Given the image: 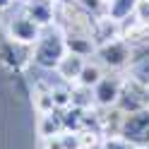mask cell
I'll list each match as a JSON object with an SVG mask.
<instances>
[{
    "mask_svg": "<svg viewBox=\"0 0 149 149\" xmlns=\"http://www.w3.org/2000/svg\"><path fill=\"white\" fill-rule=\"evenodd\" d=\"M65 53H68V48H65L63 31H46L34 43V63L46 70H55Z\"/></svg>",
    "mask_w": 149,
    "mask_h": 149,
    "instance_id": "6da1fadb",
    "label": "cell"
},
{
    "mask_svg": "<svg viewBox=\"0 0 149 149\" xmlns=\"http://www.w3.org/2000/svg\"><path fill=\"white\" fill-rule=\"evenodd\" d=\"M116 106L123 111L125 116L139 113V111H147V108H149V87H144V84H139V82L125 77Z\"/></svg>",
    "mask_w": 149,
    "mask_h": 149,
    "instance_id": "7a4b0ae2",
    "label": "cell"
},
{
    "mask_svg": "<svg viewBox=\"0 0 149 149\" xmlns=\"http://www.w3.org/2000/svg\"><path fill=\"white\" fill-rule=\"evenodd\" d=\"M34 60V48L31 46H24L19 41H12L10 36L0 43V63L10 70H24L26 65Z\"/></svg>",
    "mask_w": 149,
    "mask_h": 149,
    "instance_id": "3957f363",
    "label": "cell"
},
{
    "mask_svg": "<svg viewBox=\"0 0 149 149\" xmlns=\"http://www.w3.org/2000/svg\"><path fill=\"white\" fill-rule=\"evenodd\" d=\"M96 55L101 58V63L111 70L125 68V65L132 63V46H130L125 39H116L111 43H104L96 48Z\"/></svg>",
    "mask_w": 149,
    "mask_h": 149,
    "instance_id": "277c9868",
    "label": "cell"
},
{
    "mask_svg": "<svg viewBox=\"0 0 149 149\" xmlns=\"http://www.w3.org/2000/svg\"><path fill=\"white\" fill-rule=\"evenodd\" d=\"M120 137H125L127 142H132L135 147H149V108L139 111V113L125 116Z\"/></svg>",
    "mask_w": 149,
    "mask_h": 149,
    "instance_id": "5b68a950",
    "label": "cell"
},
{
    "mask_svg": "<svg viewBox=\"0 0 149 149\" xmlns=\"http://www.w3.org/2000/svg\"><path fill=\"white\" fill-rule=\"evenodd\" d=\"M123 82L125 77L120 74H104L101 82L91 89L94 91V104L101 108H111L118 104V96H120V89H123Z\"/></svg>",
    "mask_w": 149,
    "mask_h": 149,
    "instance_id": "8992f818",
    "label": "cell"
},
{
    "mask_svg": "<svg viewBox=\"0 0 149 149\" xmlns=\"http://www.w3.org/2000/svg\"><path fill=\"white\" fill-rule=\"evenodd\" d=\"M7 36H10L12 41L24 43V46H34L36 41H39V36H41V26L22 12V15H17V17H12V19H10Z\"/></svg>",
    "mask_w": 149,
    "mask_h": 149,
    "instance_id": "52a82bcc",
    "label": "cell"
},
{
    "mask_svg": "<svg viewBox=\"0 0 149 149\" xmlns=\"http://www.w3.org/2000/svg\"><path fill=\"white\" fill-rule=\"evenodd\" d=\"M55 0H26L24 3V15L34 19L39 26H48L55 22Z\"/></svg>",
    "mask_w": 149,
    "mask_h": 149,
    "instance_id": "ba28073f",
    "label": "cell"
},
{
    "mask_svg": "<svg viewBox=\"0 0 149 149\" xmlns=\"http://www.w3.org/2000/svg\"><path fill=\"white\" fill-rule=\"evenodd\" d=\"M116 39H120V22L111 19L108 15L96 17L94 26H91V41L96 43V48H99V46H104V43L116 41Z\"/></svg>",
    "mask_w": 149,
    "mask_h": 149,
    "instance_id": "9c48e42d",
    "label": "cell"
},
{
    "mask_svg": "<svg viewBox=\"0 0 149 149\" xmlns=\"http://www.w3.org/2000/svg\"><path fill=\"white\" fill-rule=\"evenodd\" d=\"M123 123H125V113L118 106H111L99 116V132L106 137H120Z\"/></svg>",
    "mask_w": 149,
    "mask_h": 149,
    "instance_id": "30bf717a",
    "label": "cell"
},
{
    "mask_svg": "<svg viewBox=\"0 0 149 149\" xmlns=\"http://www.w3.org/2000/svg\"><path fill=\"white\" fill-rule=\"evenodd\" d=\"M84 63H87V60L82 58V55L65 53V55H63V60L58 63V68H55V72H58L65 82H77L82 68H84Z\"/></svg>",
    "mask_w": 149,
    "mask_h": 149,
    "instance_id": "8fae6325",
    "label": "cell"
},
{
    "mask_svg": "<svg viewBox=\"0 0 149 149\" xmlns=\"http://www.w3.org/2000/svg\"><path fill=\"white\" fill-rule=\"evenodd\" d=\"M65 48L68 53H74V55H87L96 53V43L91 41V36H77V34H65Z\"/></svg>",
    "mask_w": 149,
    "mask_h": 149,
    "instance_id": "7c38bea8",
    "label": "cell"
},
{
    "mask_svg": "<svg viewBox=\"0 0 149 149\" xmlns=\"http://www.w3.org/2000/svg\"><path fill=\"white\" fill-rule=\"evenodd\" d=\"M139 0H108L106 5V15L116 22H125L135 15V7H137Z\"/></svg>",
    "mask_w": 149,
    "mask_h": 149,
    "instance_id": "4fadbf2b",
    "label": "cell"
},
{
    "mask_svg": "<svg viewBox=\"0 0 149 149\" xmlns=\"http://www.w3.org/2000/svg\"><path fill=\"white\" fill-rule=\"evenodd\" d=\"M101 77H104V70H101L99 65H94V63H84V68H82V72H79L77 84H79V87L94 89L99 82H101Z\"/></svg>",
    "mask_w": 149,
    "mask_h": 149,
    "instance_id": "5bb4252c",
    "label": "cell"
},
{
    "mask_svg": "<svg viewBox=\"0 0 149 149\" xmlns=\"http://www.w3.org/2000/svg\"><path fill=\"white\" fill-rule=\"evenodd\" d=\"M63 118L60 116H53V111L51 113H43L41 116V123H39V132H41V137H53V135H58V132H63Z\"/></svg>",
    "mask_w": 149,
    "mask_h": 149,
    "instance_id": "9a60e30c",
    "label": "cell"
},
{
    "mask_svg": "<svg viewBox=\"0 0 149 149\" xmlns=\"http://www.w3.org/2000/svg\"><path fill=\"white\" fill-rule=\"evenodd\" d=\"M34 106H36V111H39L41 116L55 111L53 96H51V87H46V84H39V87H36V91H34Z\"/></svg>",
    "mask_w": 149,
    "mask_h": 149,
    "instance_id": "2e32d148",
    "label": "cell"
},
{
    "mask_svg": "<svg viewBox=\"0 0 149 149\" xmlns=\"http://www.w3.org/2000/svg\"><path fill=\"white\" fill-rule=\"evenodd\" d=\"M51 96H53L55 111H65L72 106V89L68 87H51Z\"/></svg>",
    "mask_w": 149,
    "mask_h": 149,
    "instance_id": "e0dca14e",
    "label": "cell"
},
{
    "mask_svg": "<svg viewBox=\"0 0 149 149\" xmlns=\"http://www.w3.org/2000/svg\"><path fill=\"white\" fill-rule=\"evenodd\" d=\"M130 79H135V82H139V84L149 87V55L132 63V68H130Z\"/></svg>",
    "mask_w": 149,
    "mask_h": 149,
    "instance_id": "ac0fdd59",
    "label": "cell"
},
{
    "mask_svg": "<svg viewBox=\"0 0 149 149\" xmlns=\"http://www.w3.org/2000/svg\"><path fill=\"white\" fill-rule=\"evenodd\" d=\"M91 101H94V91L89 87H79V89H72V106L74 108H89Z\"/></svg>",
    "mask_w": 149,
    "mask_h": 149,
    "instance_id": "d6986e66",
    "label": "cell"
},
{
    "mask_svg": "<svg viewBox=\"0 0 149 149\" xmlns=\"http://www.w3.org/2000/svg\"><path fill=\"white\" fill-rule=\"evenodd\" d=\"M74 5H79L82 10H87L89 15H94V17H101V15H106V5H108V0H72Z\"/></svg>",
    "mask_w": 149,
    "mask_h": 149,
    "instance_id": "ffe728a7",
    "label": "cell"
},
{
    "mask_svg": "<svg viewBox=\"0 0 149 149\" xmlns=\"http://www.w3.org/2000/svg\"><path fill=\"white\" fill-rule=\"evenodd\" d=\"M99 135H101L99 130H79V144H82V149H94L101 142Z\"/></svg>",
    "mask_w": 149,
    "mask_h": 149,
    "instance_id": "44dd1931",
    "label": "cell"
},
{
    "mask_svg": "<svg viewBox=\"0 0 149 149\" xmlns=\"http://www.w3.org/2000/svg\"><path fill=\"white\" fill-rule=\"evenodd\" d=\"M101 149H137L132 142H127L125 137H106L101 142Z\"/></svg>",
    "mask_w": 149,
    "mask_h": 149,
    "instance_id": "7402d4cb",
    "label": "cell"
},
{
    "mask_svg": "<svg viewBox=\"0 0 149 149\" xmlns=\"http://www.w3.org/2000/svg\"><path fill=\"white\" fill-rule=\"evenodd\" d=\"M135 17L142 22H149V0H139L135 7Z\"/></svg>",
    "mask_w": 149,
    "mask_h": 149,
    "instance_id": "603a6c76",
    "label": "cell"
},
{
    "mask_svg": "<svg viewBox=\"0 0 149 149\" xmlns=\"http://www.w3.org/2000/svg\"><path fill=\"white\" fill-rule=\"evenodd\" d=\"M10 5H12V0H0V10H7Z\"/></svg>",
    "mask_w": 149,
    "mask_h": 149,
    "instance_id": "cb8c5ba5",
    "label": "cell"
},
{
    "mask_svg": "<svg viewBox=\"0 0 149 149\" xmlns=\"http://www.w3.org/2000/svg\"><path fill=\"white\" fill-rule=\"evenodd\" d=\"M137 149H149V147H137Z\"/></svg>",
    "mask_w": 149,
    "mask_h": 149,
    "instance_id": "d4e9b609",
    "label": "cell"
},
{
    "mask_svg": "<svg viewBox=\"0 0 149 149\" xmlns=\"http://www.w3.org/2000/svg\"><path fill=\"white\" fill-rule=\"evenodd\" d=\"M24 3H26V0H24Z\"/></svg>",
    "mask_w": 149,
    "mask_h": 149,
    "instance_id": "484cf974",
    "label": "cell"
}]
</instances>
